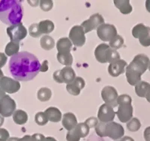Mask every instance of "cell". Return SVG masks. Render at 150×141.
<instances>
[{
	"label": "cell",
	"mask_w": 150,
	"mask_h": 141,
	"mask_svg": "<svg viewBox=\"0 0 150 141\" xmlns=\"http://www.w3.org/2000/svg\"><path fill=\"white\" fill-rule=\"evenodd\" d=\"M41 65L35 55L23 51L12 56L9 61L8 68L16 80L29 81L39 73Z\"/></svg>",
	"instance_id": "cell-1"
},
{
	"label": "cell",
	"mask_w": 150,
	"mask_h": 141,
	"mask_svg": "<svg viewBox=\"0 0 150 141\" xmlns=\"http://www.w3.org/2000/svg\"><path fill=\"white\" fill-rule=\"evenodd\" d=\"M23 16V9L20 1L2 0L0 1V21L8 26L21 23Z\"/></svg>",
	"instance_id": "cell-2"
},
{
	"label": "cell",
	"mask_w": 150,
	"mask_h": 141,
	"mask_svg": "<svg viewBox=\"0 0 150 141\" xmlns=\"http://www.w3.org/2000/svg\"><path fill=\"white\" fill-rule=\"evenodd\" d=\"M149 59L145 54L140 53L134 56L129 65L125 68L127 81L131 86H136L141 81L142 74L149 68Z\"/></svg>",
	"instance_id": "cell-3"
},
{
	"label": "cell",
	"mask_w": 150,
	"mask_h": 141,
	"mask_svg": "<svg viewBox=\"0 0 150 141\" xmlns=\"http://www.w3.org/2000/svg\"><path fill=\"white\" fill-rule=\"evenodd\" d=\"M95 128L96 134L99 137H108L114 140L122 139L125 134L124 128L120 124L114 122L108 123H100Z\"/></svg>",
	"instance_id": "cell-4"
},
{
	"label": "cell",
	"mask_w": 150,
	"mask_h": 141,
	"mask_svg": "<svg viewBox=\"0 0 150 141\" xmlns=\"http://www.w3.org/2000/svg\"><path fill=\"white\" fill-rule=\"evenodd\" d=\"M132 99L128 95H121L118 97V111L116 113L121 123H128L133 116V107L131 106Z\"/></svg>",
	"instance_id": "cell-5"
},
{
	"label": "cell",
	"mask_w": 150,
	"mask_h": 141,
	"mask_svg": "<svg viewBox=\"0 0 150 141\" xmlns=\"http://www.w3.org/2000/svg\"><path fill=\"white\" fill-rule=\"evenodd\" d=\"M95 56L100 63L114 62L120 60V55L116 50L112 49L107 44H101L96 48Z\"/></svg>",
	"instance_id": "cell-6"
},
{
	"label": "cell",
	"mask_w": 150,
	"mask_h": 141,
	"mask_svg": "<svg viewBox=\"0 0 150 141\" xmlns=\"http://www.w3.org/2000/svg\"><path fill=\"white\" fill-rule=\"evenodd\" d=\"M132 35L135 38H138L142 46L147 47L150 46V27L144 24L139 23L132 29Z\"/></svg>",
	"instance_id": "cell-7"
},
{
	"label": "cell",
	"mask_w": 150,
	"mask_h": 141,
	"mask_svg": "<svg viewBox=\"0 0 150 141\" xmlns=\"http://www.w3.org/2000/svg\"><path fill=\"white\" fill-rule=\"evenodd\" d=\"M7 34L10 38L11 41L20 43V41L24 39L27 35V29L21 23L11 26L7 28Z\"/></svg>",
	"instance_id": "cell-8"
},
{
	"label": "cell",
	"mask_w": 150,
	"mask_h": 141,
	"mask_svg": "<svg viewBox=\"0 0 150 141\" xmlns=\"http://www.w3.org/2000/svg\"><path fill=\"white\" fill-rule=\"evenodd\" d=\"M89 129L85 123H78L73 130L67 133V141H80V138L86 137L89 134Z\"/></svg>",
	"instance_id": "cell-9"
},
{
	"label": "cell",
	"mask_w": 150,
	"mask_h": 141,
	"mask_svg": "<svg viewBox=\"0 0 150 141\" xmlns=\"http://www.w3.org/2000/svg\"><path fill=\"white\" fill-rule=\"evenodd\" d=\"M97 35L103 41H110L117 35V29L112 24L103 23L97 29Z\"/></svg>",
	"instance_id": "cell-10"
},
{
	"label": "cell",
	"mask_w": 150,
	"mask_h": 141,
	"mask_svg": "<svg viewBox=\"0 0 150 141\" xmlns=\"http://www.w3.org/2000/svg\"><path fill=\"white\" fill-rule=\"evenodd\" d=\"M16 111V102L9 95H6L0 100V115L9 117Z\"/></svg>",
	"instance_id": "cell-11"
},
{
	"label": "cell",
	"mask_w": 150,
	"mask_h": 141,
	"mask_svg": "<svg viewBox=\"0 0 150 141\" xmlns=\"http://www.w3.org/2000/svg\"><path fill=\"white\" fill-rule=\"evenodd\" d=\"M85 32L81 26H74L69 33V39L76 47H82L86 42Z\"/></svg>",
	"instance_id": "cell-12"
},
{
	"label": "cell",
	"mask_w": 150,
	"mask_h": 141,
	"mask_svg": "<svg viewBox=\"0 0 150 141\" xmlns=\"http://www.w3.org/2000/svg\"><path fill=\"white\" fill-rule=\"evenodd\" d=\"M101 97L104 101H105V104L111 106L112 107H115L118 105L117 99L119 95L117 90L114 87L110 86L104 87L101 91Z\"/></svg>",
	"instance_id": "cell-13"
},
{
	"label": "cell",
	"mask_w": 150,
	"mask_h": 141,
	"mask_svg": "<svg viewBox=\"0 0 150 141\" xmlns=\"http://www.w3.org/2000/svg\"><path fill=\"white\" fill-rule=\"evenodd\" d=\"M115 116H116V113L113 110V107L111 106L104 104L99 107L98 112V119H99L101 123H111L114 119Z\"/></svg>",
	"instance_id": "cell-14"
},
{
	"label": "cell",
	"mask_w": 150,
	"mask_h": 141,
	"mask_svg": "<svg viewBox=\"0 0 150 141\" xmlns=\"http://www.w3.org/2000/svg\"><path fill=\"white\" fill-rule=\"evenodd\" d=\"M103 23H104V20L102 16L99 14H95L88 20L83 22L81 26L83 28L85 33H88L94 29H98Z\"/></svg>",
	"instance_id": "cell-15"
},
{
	"label": "cell",
	"mask_w": 150,
	"mask_h": 141,
	"mask_svg": "<svg viewBox=\"0 0 150 141\" xmlns=\"http://www.w3.org/2000/svg\"><path fill=\"white\" fill-rule=\"evenodd\" d=\"M0 87L5 91V92L9 94L16 93L21 89V83L17 80L8 77H3L0 81Z\"/></svg>",
	"instance_id": "cell-16"
},
{
	"label": "cell",
	"mask_w": 150,
	"mask_h": 141,
	"mask_svg": "<svg viewBox=\"0 0 150 141\" xmlns=\"http://www.w3.org/2000/svg\"><path fill=\"white\" fill-rule=\"evenodd\" d=\"M127 66L128 64L126 62L123 60H120L110 64L108 67V72L110 75L113 77H116L125 72V67Z\"/></svg>",
	"instance_id": "cell-17"
},
{
	"label": "cell",
	"mask_w": 150,
	"mask_h": 141,
	"mask_svg": "<svg viewBox=\"0 0 150 141\" xmlns=\"http://www.w3.org/2000/svg\"><path fill=\"white\" fill-rule=\"evenodd\" d=\"M84 86H85V80L82 77H77L72 83L67 84L66 89L71 95L77 96L80 95V91L84 88Z\"/></svg>",
	"instance_id": "cell-18"
},
{
	"label": "cell",
	"mask_w": 150,
	"mask_h": 141,
	"mask_svg": "<svg viewBox=\"0 0 150 141\" xmlns=\"http://www.w3.org/2000/svg\"><path fill=\"white\" fill-rule=\"evenodd\" d=\"M62 123L63 127L68 131L73 130L78 124L77 117L72 113H67L64 114L63 118L62 119Z\"/></svg>",
	"instance_id": "cell-19"
},
{
	"label": "cell",
	"mask_w": 150,
	"mask_h": 141,
	"mask_svg": "<svg viewBox=\"0 0 150 141\" xmlns=\"http://www.w3.org/2000/svg\"><path fill=\"white\" fill-rule=\"evenodd\" d=\"M45 113L46 114L48 120L53 123H59L62 120V113L58 108L54 107H50L45 111Z\"/></svg>",
	"instance_id": "cell-20"
},
{
	"label": "cell",
	"mask_w": 150,
	"mask_h": 141,
	"mask_svg": "<svg viewBox=\"0 0 150 141\" xmlns=\"http://www.w3.org/2000/svg\"><path fill=\"white\" fill-rule=\"evenodd\" d=\"M72 42L68 38H61L56 44L58 53H71Z\"/></svg>",
	"instance_id": "cell-21"
},
{
	"label": "cell",
	"mask_w": 150,
	"mask_h": 141,
	"mask_svg": "<svg viewBox=\"0 0 150 141\" xmlns=\"http://www.w3.org/2000/svg\"><path fill=\"white\" fill-rule=\"evenodd\" d=\"M61 74L63 82L67 84L72 83L76 78L75 72L71 66H65V68H62L61 70Z\"/></svg>",
	"instance_id": "cell-22"
},
{
	"label": "cell",
	"mask_w": 150,
	"mask_h": 141,
	"mask_svg": "<svg viewBox=\"0 0 150 141\" xmlns=\"http://www.w3.org/2000/svg\"><path fill=\"white\" fill-rule=\"evenodd\" d=\"M114 4L122 14H128L132 11V7L129 0H116L114 1Z\"/></svg>",
	"instance_id": "cell-23"
},
{
	"label": "cell",
	"mask_w": 150,
	"mask_h": 141,
	"mask_svg": "<svg viewBox=\"0 0 150 141\" xmlns=\"http://www.w3.org/2000/svg\"><path fill=\"white\" fill-rule=\"evenodd\" d=\"M150 90V84L147 82L140 81L135 86V92L138 97L146 98V94Z\"/></svg>",
	"instance_id": "cell-24"
},
{
	"label": "cell",
	"mask_w": 150,
	"mask_h": 141,
	"mask_svg": "<svg viewBox=\"0 0 150 141\" xmlns=\"http://www.w3.org/2000/svg\"><path fill=\"white\" fill-rule=\"evenodd\" d=\"M13 120L17 125H24L27 123L28 115L22 110H17L13 114Z\"/></svg>",
	"instance_id": "cell-25"
},
{
	"label": "cell",
	"mask_w": 150,
	"mask_h": 141,
	"mask_svg": "<svg viewBox=\"0 0 150 141\" xmlns=\"http://www.w3.org/2000/svg\"><path fill=\"white\" fill-rule=\"evenodd\" d=\"M38 26H39L40 32L42 35L50 34L54 29V24L51 21H49V20L41 21L38 23Z\"/></svg>",
	"instance_id": "cell-26"
},
{
	"label": "cell",
	"mask_w": 150,
	"mask_h": 141,
	"mask_svg": "<svg viewBox=\"0 0 150 141\" xmlns=\"http://www.w3.org/2000/svg\"><path fill=\"white\" fill-rule=\"evenodd\" d=\"M56 58L59 62L66 66H70L73 63V56L71 53H58Z\"/></svg>",
	"instance_id": "cell-27"
},
{
	"label": "cell",
	"mask_w": 150,
	"mask_h": 141,
	"mask_svg": "<svg viewBox=\"0 0 150 141\" xmlns=\"http://www.w3.org/2000/svg\"><path fill=\"white\" fill-rule=\"evenodd\" d=\"M40 44L45 50H50L55 47V41L51 36L44 35L40 40Z\"/></svg>",
	"instance_id": "cell-28"
},
{
	"label": "cell",
	"mask_w": 150,
	"mask_h": 141,
	"mask_svg": "<svg viewBox=\"0 0 150 141\" xmlns=\"http://www.w3.org/2000/svg\"><path fill=\"white\" fill-rule=\"evenodd\" d=\"M52 97V92L49 88L42 87L38 91L37 98L40 101L46 102L48 101Z\"/></svg>",
	"instance_id": "cell-29"
},
{
	"label": "cell",
	"mask_w": 150,
	"mask_h": 141,
	"mask_svg": "<svg viewBox=\"0 0 150 141\" xmlns=\"http://www.w3.org/2000/svg\"><path fill=\"white\" fill-rule=\"evenodd\" d=\"M19 50H20V44L14 41H10L8 44L6 45L5 50V53L8 56H14L19 53Z\"/></svg>",
	"instance_id": "cell-30"
},
{
	"label": "cell",
	"mask_w": 150,
	"mask_h": 141,
	"mask_svg": "<svg viewBox=\"0 0 150 141\" xmlns=\"http://www.w3.org/2000/svg\"><path fill=\"white\" fill-rule=\"evenodd\" d=\"M141 127V123L137 118H132L131 120L127 123V128L131 132H136Z\"/></svg>",
	"instance_id": "cell-31"
},
{
	"label": "cell",
	"mask_w": 150,
	"mask_h": 141,
	"mask_svg": "<svg viewBox=\"0 0 150 141\" xmlns=\"http://www.w3.org/2000/svg\"><path fill=\"white\" fill-rule=\"evenodd\" d=\"M123 44H124V39L122 38V37H121L119 35H117L116 37L113 38L109 42V46L112 49L116 50L117 49L121 48Z\"/></svg>",
	"instance_id": "cell-32"
},
{
	"label": "cell",
	"mask_w": 150,
	"mask_h": 141,
	"mask_svg": "<svg viewBox=\"0 0 150 141\" xmlns=\"http://www.w3.org/2000/svg\"><path fill=\"white\" fill-rule=\"evenodd\" d=\"M35 123H37L38 125H45L47 123H48V119L47 117L46 114L45 112H38L36 113L35 116Z\"/></svg>",
	"instance_id": "cell-33"
},
{
	"label": "cell",
	"mask_w": 150,
	"mask_h": 141,
	"mask_svg": "<svg viewBox=\"0 0 150 141\" xmlns=\"http://www.w3.org/2000/svg\"><path fill=\"white\" fill-rule=\"evenodd\" d=\"M29 33L31 37L33 38H39L40 36L42 35V34L40 32L38 23L32 24L29 28Z\"/></svg>",
	"instance_id": "cell-34"
},
{
	"label": "cell",
	"mask_w": 150,
	"mask_h": 141,
	"mask_svg": "<svg viewBox=\"0 0 150 141\" xmlns=\"http://www.w3.org/2000/svg\"><path fill=\"white\" fill-rule=\"evenodd\" d=\"M39 3L40 8L44 11H49L53 9V2L51 0H41Z\"/></svg>",
	"instance_id": "cell-35"
},
{
	"label": "cell",
	"mask_w": 150,
	"mask_h": 141,
	"mask_svg": "<svg viewBox=\"0 0 150 141\" xmlns=\"http://www.w3.org/2000/svg\"><path fill=\"white\" fill-rule=\"evenodd\" d=\"M85 123L89 126V128H96L98 124V119L96 117H90L85 121Z\"/></svg>",
	"instance_id": "cell-36"
},
{
	"label": "cell",
	"mask_w": 150,
	"mask_h": 141,
	"mask_svg": "<svg viewBox=\"0 0 150 141\" xmlns=\"http://www.w3.org/2000/svg\"><path fill=\"white\" fill-rule=\"evenodd\" d=\"M10 138L9 132L5 128H0V141H8Z\"/></svg>",
	"instance_id": "cell-37"
},
{
	"label": "cell",
	"mask_w": 150,
	"mask_h": 141,
	"mask_svg": "<svg viewBox=\"0 0 150 141\" xmlns=\"http://www.w3.org/2000/svg\"><path fill=\"white\" fill-rule=\"evenodd\" d=\"M53 80L58 83H63V80H62V77L61 74V70H58V71H56V72L53 73Z\"/></svg>",
	"instance_id": "cell-38"
},
{
	"label": "cell",
	"mask_w": 150,
	"mask_h": 141,
	"mask_svg": "<svg viewBox=\"0 0 150 141\" xmlns=\"http://www.w3.org/2000/svg\"><path fill=\"white\" fill-rule=\"evenodd\" d=\"M7 56L3 53H0V68L5 66L7 62Z\"/></svg>",
	"instance_id": "cell-39"
},
{
	"label": "cell",
	"mask_w": 150,
	"mask_h": 141,
	"mask_svg": "<svg viewBox=\"0 0 150 141\" xmlns=\"http://www.w3.org/2000/svg\"><path fill=\"white\" fill-rule=\"evenodd\" d=\"M32 137L35 141H44L45 139V137L41 134H34Z\"/></svg>",
	"instance_id": "cell-40"
},
{
	"label": "cell",
	"mask_w": 150,
	"mask_h": 141,
	"mask_svg": "<svg viewBox=\"0 0 150 141\" xmlns=\"http://www.w3.org/2000/svg\"><path fill=\"white\" fill-rule=\"evenodd\" d=\"M48 68V61L47 60H45V61L43 62V63L41 64V70H40V72H47Z\"/></svg>",
	"instance_id": "cell-41"
},
{
	"label": "cell",
	"mask_w": 150,
	"mask_h": 141,
	"mask_svg": "<svg viewBox=\"0 0 150 141\" xmlns=\"http://www.w3.org/2000/svg\"><path fill=\"white\" fill-rule=\"evenodd\" d=\"M143 136H144V139L146 141H150V126L146 128Z\"/></svg>",
	"instance_id": "cell-42"
},
{
	"label": "cell",
	"mask_w": 150,
	"mask_h": 141,
	"mask_svg": "<svg viewBox=\"0 0 150 141\" xmlns=\"http://www.w3.org/2000/svg\"><path fill=\"white\" fill-rule=\"evenodd\" d=\"M18 141H35L33 140V137L30 136V135H25L22 138H20Z\"/></svg>",
	"instance_id": "cell-43"
},
{
	"label": "cell",
	"mask_w": 150,
	"mask_h": 141,
	"mask_svg": "<svg viewBox=\"0 0 150 141\" xmlns=\"http://www.w3.org/2000/svg\"><path fill=\"white\" fill-rule=\"evenodd\" d=\"M120 141H134V140L132 137H131L125 136V137H123L122 139H120Z\"/></svg>",
	"instance_id": "cell-44"
},
{
	"label": "cell",
	"mask_w": 150,
	"mask_h": 141,
	"mask_svg": "<svg viewBox=\"0 0 150 141\" xmlns=\"http://www.w3.org/2000/svg\"><path fill=\"white\" fill-rule=\"evenodd\" d=\"M5 95H6V94H5V92L3 90V89H2V88H1V87H0V100H1L2 98H3Z\"/></svg>",
	"instance_id": "cell-45"
},
{
	"label": "cell",
	"mask_w": 150,
	"mask_h": 141,
	"mask_svg": "<svg viewBox=\"0 0 150 141\" xmlns=\"http://www.w3.org/2000/svg\"><path fill=\"white\" fill-rule=\"evenodd\" d=\"M146 9L147 11L150 13V0L146 1Z\"/></svg>",
	"instance_id": "cell-46"
},
{
	"label": "cell",
	"mask_w": 150,
	"mask_h": 141,
	"mask_svg": "<svg viewBox=\"0 0 150 141\" xmlns=\"http://www.w3.org/2000/svg\"><path fill=\"white\" fill-rule=\"evenodd\" d=\"M44 141H57L55 138L51 137H45V140Z\"/></svg>",
	"instance_id": "cell-47"
},
{
	"label": "cell",
	"mask_w": 150,
	"mask_h": 141,
	"mask_svg": "<svg viewBox=\"0 0 150 141\" xmlns=\"http://www.w3.org/2000/svg\"><path fill=\"white\" fill-rule=\"evenodd\" d=\"M19 140H20V138L18 137H10L8 140V141H18Z\"/></svg>",
	"instance_id": "cell-48"
},
{
	"label": "cell",
	"mask_w": 150,
	"mask_h": 141,
	"mask_svg": "<svg viewBox=\"0 0 150 141\" xmlns=\"http://www.w3.org/2000/svg\"><path fill=\"white\" fill-rule=\"evenodd\" d=\"M146 98L147 101L149 102V103H150V90L149 91L148 93L146 94Z\"/></svg>",
	"instance_id": "cell-49"
},
{
	"label": "cell",
	"mask_w": 150,
	"mask_h": 141,
	"mask_svg": "<svg viewBox=\"0 0 150 141\" xmlns=\"http://www.w3.org/2000/svg\"><path fill=\"white\" fill-rule=\"evenodd\" d=\"M4 77L3 75V72H2V71L1 69H0V81H1V80L2 79V77Z\"/></svg>",
	"instance_id": "cell-50"
},
{
	"label": "cell",
	"mask_w": 150,
	"mask_h": 141,
	"mask_svg": "<svg viewBox=\"0 0 150 141\" xmlns=\"http://www.w3.org/2000/svg\"><path fill=\"white\" fill-rule=\"evenodd\" d=\"M149 72H150V61H149Z\"/></svg>",
	"instance_id": "cell-51"
},
{
	"label": "cell",
	"mask_w": 150,
	"mask_h": 141,
	"mask_svg": "<svg viewBox=\"0 0 150 141\" xmlns=\"http://www.w3.org/2000/svg\"><path fill=\"white\" fill-rule=\"evenodd\" d=\"M116 141H120V140H116Z\"/></svg>",
	"instance_id": "cell-52"
}]
</instances>
